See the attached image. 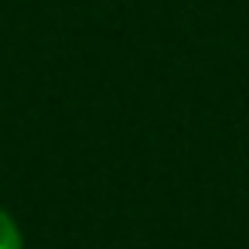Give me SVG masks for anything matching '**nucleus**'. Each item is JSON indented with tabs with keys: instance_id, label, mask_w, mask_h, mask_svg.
Returning a JSON list of instances; mask_svg holds the SVG:
<instances>
[{
	"instance_id": "obj_1",
	"label": "nucleus",
	"mask_w": 249,
	"mask_h": 249,
	"mask_svg": "<svg viewBox=\"0 0 249 249\" xmlns=\"http://www.w3.org/2000/svg\"><path fill=\"white\" fill-rule=\"evenodd\" d=\"M0 249H24V239H21V229L18 222L0 208Z\"/></svg>"
}]
</instances>
